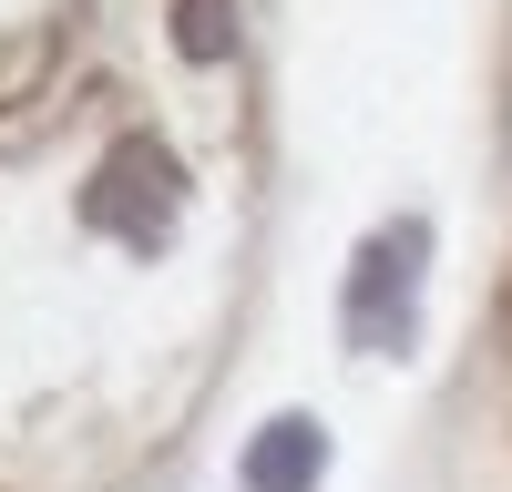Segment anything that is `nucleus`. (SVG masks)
I'll return each mask as SVG.
<instances>
[{
  "label": "nucleus",
  "instance_id": "f257e3e1",
  "mask_svg": "<svg viewBox=\"0 0 512 492\" xmlns=\"http://www.w3.org/2000/svg\"><path fill=\"white\" fill-rule=\"evenodd\" d=\"M420 257H431V226H420V216L379 226V236L359 246V267H349V339H359V349H400V339H410Z\"/></svg>",
  "mask_w": 512,
  "mask_h": 492
},
{
  "label": "nucleus",
  "instance_id": "f03ea898",
  "mask_svg": "<svg viewBox=\"0 0 512 492\" xmlns=\"http://www.w3.org/2000/svg\"><path fill=\"white\" fill-rule=\"evenodd\" d=\"M175 205H185L175 154L134 134V144H113V154H103V175H93V195H82V216H93L103 236H123V246H154L164 226H175Z\"/></svg>",
  "mask_w": 512,
  "mask_h": 492
},
{
  "label": "nucleus",
  "instance_id": "20e7f679",
  "mask_svg": "<svg viewBox=\"0 0 512 492\" xmlns=\"http://www.w3.org/2000/svg\"><path fill=\"white\" fill-rule=\"evenodd\" d=\"M175 41L195 62H226L236 52V0H175Z\"/></svg>",
  "mask_w": 512,
  "mask_h": 492
},
{
  "label": "nucleus",
  "instance_id": "7ed1b4c3",
  "mask_svg": "<svg viewBox=\"0 0 512 492\" xmlns=\"http://www.w3.org/2000/svg\"><path fill=\"white\" fill-rule=\"evenodd\" d=\"M318 462H328V431L287 410V421H267V431L246 441V492H308Z\"/></svg>",
  "mask_w": 512,
  "mask_h": 492
}]
</instances>
